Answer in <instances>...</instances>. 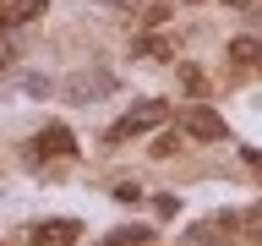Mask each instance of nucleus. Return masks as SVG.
<instances>
[{"instance_id":"f03ea898","label":"nucleus","mask_w":262,"mask_h":246,"mask_svg":"<svg viewBox=\"0 0 262 246\" xmlns=\"http://www.w3.org/2000/svg\"><path fill=\"white\" fill-rule=\"evenodd\" d=\"M71 153H77V137L66 126H44L33 137V159H71Z\"/></svg>"},{"instance_id":"423d86ee","label":"nucleus","mask_w":262,"mask_h":246,"mask_svg":"<svg viewBox=\"0 0 262 246\" xmlns=\"http://www.w3.org/2000/svg\"><path fill=\"white\" fill-rule=\"evenodd\" d=\"M6 60H11V44H6V38H0V66H6Z\"/></svg>"},{"instance_id":"39448f33","label":"nucleus","mask_w":262,"mask_h":246,"mask_svg":"<svg viewBox=\"0 0 262 246\" xmlns=\"http://www.w3.org/2000/svg\"><path fill=\"white\" fill-rule=\"evenodd\" d=\"M153 241V230H142V224H126V230H115L104 246H147Z\"/></svg>"},{"instance_id":"7ed1b4c3","label":"nucleus","mask_w":262,"mask_h":246,"mask_svg":"<svg viewBox=\"0 0 262 246\" xmlns=\"http://www.w3.org/2000/svg\"><path fill=\"white\" fill-rule=\"evenodd\" d=\"M82 230L77 219H60V224H33V246H71Z\"/></svg>"},{"instance_id":"20e7f679","label":"nucleus","mask_w":262,"mask_h":246,"mask_svg":"<svg viewBox=\"0 0 262 246\" xmlns=\"http://www.w3.org/2000/svg\"><path fill=\"white\" fill-rule=\"evenodd\" d=\"M186 126H191V137H202V142L224 137V120H219L213 110H186Z\"/></svg>"},{"instance_id":"f257e3e1","label":"nucleus","mask_w":262,"mask_h":246,"mask_svg":"<svg viewBox=\"0 0 262 246\" xmlns=\"http://www.w3.org/2000/svg\"><path fill=\"white\" fill-rule=\"evenodd\" d=\"M164 120H169V104H164V98H147V104H137V110L131 115H120V120H115V142H126V137H137V131H147V126H164Z\"/></svg>"}]
</instances>
